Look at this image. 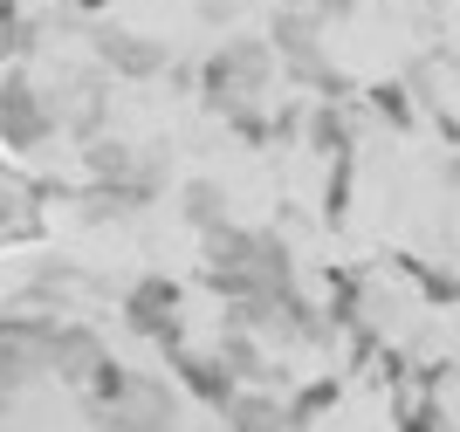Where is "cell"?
I'll list each match as a JSON object with an SVG mask.
<instances>
[{
	"instance_id": "21",
	"label": "cell",
	"mask_w": 460,
	"mask_h": 432,
	"mask_svg": "<svg viewBox=\"0 0 460 432\" xmlns=\"http://www.w3.org/2000/svg\"><path fill=\"white\" fill-rule=\"evenodd\" d=\"M14 398H21V377H14V371H7V364H0V419L14 412Z\"/></svg>"
},
{
	"instance_id": "3",
	"label": "cell",
	"mask_w": 460,
	"mask_h": 432,
	"mask_svg": "<svg viewBox=\"0 0 460 432\" xmlns=\"http://www.w3.org/2000/svg\"><path fill=\"white\" fill-rule=\"evenodd\" d=\"M56 110H49V96H41V83L28 69H0V145L14 151V158H35V151H49V137H56Z\"/></svg>"
},
{
	"instance_id": "19",
	"label": "cell",
	"mask_w": 460,
	"mask_h": 432,
	"mask_svg": "<svg viewBox=\"0 0 460 432\" xmlns=\"http://www.w3.org/2000/svg\"><path fill=\"white\" fill-rule=\"evenodd\" d=\"M399 432H440V398H412V405H399Z\"/></svg>"
},
{
	"instance_id": "13",
	"label": "cell",
	"mask_w": 460,
	"mask_h": 432,
	"mask_svg": "<svg viewBox=\"0 0 460 432\" xmlns=\"http://www.w3.org/2000/svg\"><path fill=\"white\" fill-rule=\"evenodd\" d=\"M83 172H90V186H124V179L145 172V151L124 145V137H103V131H96L90 145H83Z\"/></svg>"
},
{
	"instance_id": "18",
	"label": "cell",
	"mask_w": 460,
	"mask_h": 432,
	"mask_svg": "<svg viewBox=\"0 0 460 432\" xmlns=\"http://www.w3.org/2000/svg\"><path fill=\"white\" fill-rule=\"evenodd\" d=\"M371 110H378L385 124H392V131H412V124H420V117H412V103H405V90H399V83H378V90H371Z\"/></svg>"
},
{
	"instance_id": "5",
	"label": "cell",
	"mask_w": 460,
	"mask_h": 432,
	"mask_svg": "<svg viewBox=\"0 0 460 432\" xmlns=\"http://www.w3.org/2000/svg\"><path fill=\"white\" fill-rule=\"evenodd\" d=\"M269 56L282 75H296V83H316V90H337V75L323 69V21L303 14V7H275L269 21Z\"/></svg>"
},
{
	"instance_id": "10",
	"label": "cell",
	"mask_w": 460,
	"mask_h": 432,
	"mask_svg": "<svg viewBox=\"0 0 460 432\" xmlns=\"http://www.w3.org/2000/svg\"><path fill=\"white\" fill-rule=\"evenodd\" d=\"M213 364L241 384V392H269V377H275V364H269V350L248 337V330H220V343H213Z\"/></svg>"
},
{
	"instance_id": "16",
	"label": "cell",
	"mask_w": 460,
	"mask_h": 432,
	"mask_svg": "<svg viewBox=\"0 0 460 432\" xmlns=\"http://www.w3.org/2000/svg\"><path fill=\"white\" fill-rule=\"evenodd\" d=\"M282 405H288L296 426H316V412L337 405V377H316V384H303V392H282Z\"/></svg>"
},
{
	"instance_id": "1",
	"label": "cell",
	"mask_w": 460,
	"mask_h": 432,
	"mask_svg": "<svg viewBox=\"0 0 460 432\" xmlns=\"http://www.w3.org/2000/svg\"><path fill=\"white\" fill-rule=\"evenodd\" d=\"M207 288L220 302H282L296 288L288 241L269 226H220L207 234Z\"/></svg>"
},
{
	"instance_id": "20",
	"label": "cell",
	"mask_w": 460,
	"mask_h": 432,
	"mask_svg": "<svg viewBox=\"0 0 460 432\" xmlns=\"http://www.w3.org/2000/svg\"><path fill=\"white\" fill-rule=\"evenodd\" d=\"M241 14V0H199V21H207V28H220V21H234Z\"/></svg>"
},
{
	"instance_id": "7",
	"label": "cell",
	"mask_w": 460,
	"mask_h": 432,
	"mask_svg": "<svg viewBox=\"0 0 460 432\" xmlns=\"http://www.w3.org/2000/svg\"><path fill=\"white\" fill-rule=\"evenodd\" d=\"M96 62L111 75H124V83H158V75L172 69V48L152 35H137V28H96Z\"/></svg>"
},
{
	"instance_id": "2",
	"label": "cell",
	"mask_w": 460,
	"mask_h": 432,
	"mask_svg": "<svg viewBox=\"0 0 460 432\" xmlns=\"http://www.w3.org/2000/svg\"><path fill=\"white\" fill-rule=\"evenodd\" d=\"M269 83H275V56L261 35H227L199 62V96L213 110H248V103L269 96Z\"/></svg>"
},
{
	"instance_id": "8",
	"label": "cell",
	"mask_w": 460,
	"mask_h": 432,
	"mask_svg": "<svg viewBox=\"0 0 460 432\" xmlns=\"http://www.w3.org/2000/svg\"><path fill=\"white\" fill-rule=\"evenodd\" d=\"M103 357H111V343L96 337L90 322H56V330H49V364H41V377H62L69 392H83V377Z\"/></svg>"
},
{
	"instance_id": "4",
	"label": "cell",
	"mask_w": 460,
	"mask_h": 432,
	"mask_svg": "<svg viewBox=\"0 0 460 432\" xmlns=\"http://www.w3.org/2000/svg\"><path fill=\"white\" fill-rule=\"evenodd\" d=\"M124 330L158 343V350H179L186 343V288L172 275H137L124 288Z\"/></svg>"
},
{
	"instance_id": "15",
	"label": "cell",
	"mask_w": 460,
	"mask_h": 432,
	"mask_svg": "<svg viewBox=\"0 0 460 432\" xmlns=\"http://www.w3.org/2000/svg\"><path fill=\"white\" fill-rule=\"evenodd\" d=\"M124 392H131V364H117V357H103V364H96V371L90 377H83V405H90V412H111V405H117V398H124Z\"/></svg>"
},
{
	"instance_id": "17",
	"label": "cell",
	"mask_w": 460,
	"mask_h": 432,
	"mask_svg": "<svg viewBox=\"0 0 460 432\" xmlns=\"http://www.w3.org/2000/svg\"><path fill=\"white\" fill-rule=\"evenodd\" d=\"M350 165H358V151H337L330 158V186H323V220L344 226V207H350Z\"/></svg>"
},
{
	"instance_id": "6",
	"label": "cell",
	"mask_w": 460,
	"mask_h": 432,
	"mask_svg": "<svg viewBox=\"0 0 460 432\" xmlns=\"http://www.w3.org/2000/svg\"><path fill=\"white\" fill-rule=\"evenodd\" d=\"M90 432H179V392L152 371H131V392L111 412H90Z\"/></svg>"
},
{
	"instance_id": "12",
	"label": "cell",
	"mask_w": 460,
	"mask_h": 432,
	"mask_svg": "<svg viewBox=\"0 0 460 432\" xmlns=\"http://www.w3.org/2000/svg\"><path fill=\"white\" fill-rule=\"evenodd\" d=\"M220 419H227V432H309V426L288 419L282 392H234L220 405Z\"/></svg>"
},
{
	"instance_id": "9",
	"label": "cell",
	"mask_w": 460,
	"mask_h": 432,
	"mask_svg": "<svg viewBox=\"0 0 460 432\" xmlns=\"http://www.w3.org/2000/svg\"><path fill=\"white\" fill-rule=\"evenodd\" d=\"M165 364H172V392L199 398V405H213V412H220V405L241 392V384H234V377L213 364V350H186V343H179V350H165Z\"/></svg>"
},
{
	"instance_id": "11",
	"label": "cell",
	"mask_w": 460,
	"mask_h": 432,
	"mask_svg": "<svg viewBox=\"0 0 460 432\" xmlns=\"http://www.w3.org/2000/svg\"><path fill=\"white\" fill-rule=\"evenodd\" d=\"M179 220H186L199 241H207V234H220V226H234L227 186H220V179H207V172H199V179H186V186H179Z\"/></svg>"
},
{
	"instance_id": "14",
	"label": "cell",
	"mask_w": 460,
	"mask_h": 432,
	"mask_svg": "<svg viewBox=\"0 0 460 432\" xmlns=\"http://www.w3.org/2000/svg\"><path fill=\"white\" fill-rule=\"evenodd\" d=\"M303 145L323 151V158H337V151H350V117L337 110V96H316L303 110Z\"/></svg>"
},
{
	"instance_id": "22",
	"label": "cell",
	"mask_w": 460,
	"mask_h": 432,
	"mask_svg": "<svg viewBox=\"0 0 460 432\" xmlns=\"http://www.w3.org/2000/svg\"><path fill=\"white\" fill-rule=\"evenodd\" d=\"M447 186H460V158H454V165H447Z\"/></svg>"
}]
</instances>
